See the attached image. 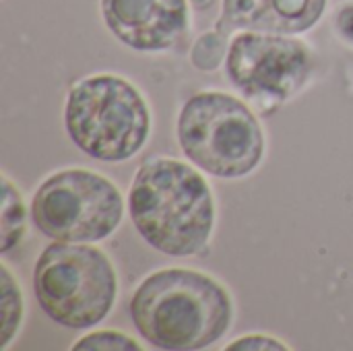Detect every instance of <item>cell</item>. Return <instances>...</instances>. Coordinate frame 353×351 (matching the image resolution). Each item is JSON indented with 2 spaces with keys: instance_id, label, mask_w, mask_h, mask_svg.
<instances>
[{
  "instance_id": "obj_1",
  "label": "cell",
  "mask_w": 353,
  "mask_h": 351,
  "mask_svg": "<svg viewBox=\"0 0 353 351\" xmlns=\"http://www.w3.org/2000/svg\"><path fill=\"white\" fill-rule=\"evenodd\" d=\"M128 213L139 236L165 257L201 254L215 230V197L205 176L176 157L141 163L128 190Z\"/></svg>"
},
{
  "instance_id": "obj_2",
  "label": "cell",
  "mask_w": 353,
  "mask_h": 351,
  "mask_svg": "<svg viewBox=\"0 0 353 351\" xmlns=\"http://www.w3.org/2000/svg\"><path fill=\"white\" fill-rule=\"evenodd\" d=\"M130 319L155 350H205L230 331L234 300L225 285L203 271L161 269L134 290Z\"/></svg>"
},
{
  "instance_id": "obj_3",
  "label": "cell",
  "mask_w": 353,
  "mask_h": 351,
  "mask_svg": "<svg viewBox=\"0 0 353 351\" xmlns=\"http://www.w3.org/2000/svg\"><path fill=\"white\" fill-rule=\"evenodd\" d=\"M72 145L103 163L132 159L151 137V110L139 87L120 74L99 72L72 85L64 103Z\"/></svg>"
},
{
  "instance_id": "obj_4",
  "label": "cell",
  "mask_w": 353,
  "mask_h": 351,
  "mask_svg": "<svg viewBox=\"0 0 353 351\" xmlns=\"http://www.w3.org/2000/svg\"><path fill=\"white\" fill-rule=\"evenodd\" d=\"M176 139L199 170L223 180L252 174L265 157V132L246 101L225 91L190 95L176 120Z\"/></svg>"
},
{
  "instance_id": "obj_5",
  "label": "cell",
  "mask_w": 353,
  "mask_h": 351,
  "mask_svg": "<svg viewBox=\"0 0 353 351\" xmlns=\"http://www.w3.org/2000/svg\"><path fill=\"white\" fill-rule=\"evenodd\" d=\"M33 292L50 321L83 331L103 323L112 312L118 298V275L101 248L54 242L37 257Z\"/></svg>"
},
{
  "instance_id": "obj_6",
  "label": "cell",
  "mask_w": 353,
  "mask_h": 351,
  "mask_svg": "<svg viewBox=\"0 0 353 351\" xmlns=\"http://www.w3.org/2000/svg\"><path fill=\"white\" fill-rule=\"evenodd\" d=\"M35 230L54 242L93 244L110 238L124 219V199L103 174L66 168L50 174L29 207Z\"/></svg>"
},
{
  "instance_id": "obj_7",
  "label": "cell",
  "mask_w": 353,
  "mask_h": 351,
  "mask_svg": "<svg viewBox=\"0 0 353 351\" xmlns=\"http://www.w3.org/2000/svg\"><path fill=\"white\" fill-rule=\"evenodd\" d=\"M316 58L298 35L238 31L225 58L228 81L259 103H285L306 89Z\"/></svg>"
},
{
  "instance_id": "obj_8",
  "label": "cell",
  "mask_w": 353,
  "mask_h": 351,
  "mask_svg": "<svg viewBox=\"0 0 353 351\" xmlns=\"http://www.w3.org/2000/svg\"><path fill=\"white\" fill-rule=\"evenodd\" d=\"M108 31L145 54L178 48L190 31V0H99Z\"/></svg>"
},
{
  "instance_id": "obj_9",
  "label": "cell",
  "mask_w": 353,
  "mask_h": 351,
  "mask_svg": "<svg viewBox=\"0 0 353 351\" xmlns=\"http://www.w3.org/2000/svg\"><path fill=\"white\" fill-rule=\"evenodd\" d=\"M329 0H221L217 29L302 35L314 29Z\"/></svg>"
},
{
  "instance_id": "obj_10",
  "label": "cell",
  "mask_w": 353,
  "mask_h": 351,
  "mask_svg": "<svg viewBox=\"0 0 353 351\" xmlns=\"http://www.w3.org/2000/svg\"><path fill=\"white\" fill-rule=\"evenodd\" d=\"M0 230H2V242H0V252L8 254L12 248H17L25 236L27 230V207L23 201L21 190L10 182V178L4 174L2 176V219H0Z\"/></svg>"
},
{
  "instance_id": "obj_11",
  "label": "cell",
  "mask_w": 353,
  "mask_h": 351,
  "mask_svg": "<svg viewBox=\"0 0 353 351\" xmlns=\"http://www.w3.org/2000/svg\"><path fill=\"white\" fill-rule=\"evenodd\" d=\"M2 273V329H0V348L6 350L12 339L17 337L21 323H23V312H25V302H23V292L21 285L17 283V279L12 277L10 269L2 263L0 267Z\"/></svg>"
},
{
  "instance_id": "obj_12",
  "label": "cell",
  "mask_w": 353,
  "mask_h": 351,
  "mask_svg": "<svg viewBox=\"0 0 353 351\" xmlns=\"http://www.w3.org/2000/svg\"><path fill=\"white\" fill-rule=\"evenodd\" d=\"M230 33L221 29H211L199 35V39L190 48V62L194 68L203 72H213L221 64H225L228 50H230Z\"/></svg>"
},
{
  "instance_id": "obj_13",
  "label": "cell",
  "mask_w": 353,
  "mask_h": 351,
  "mask_svg": "<svg viewBox=\"0 0 353 351\" xmlns=\"http://www.w3.org/2000/svg\"><path fill=\"white\" fill-rule=\"evenodd\" d=\"M74 351H99V350H110V351H139L143 350L132 337H128L126 333L120 331H95L89 335H83L74 345Z\"/></svg>"
},
{
  "instance_id": "obj_14",
  "label": "cell",
  "mask_w": 353,
  "mask_h": 351,
  "mask_svg": "<svg viewBox=\"0 0 353 351\" xmlns=\"http://www.w3.org/2000/svg\"><path fill=\"white\" fill-rule=\"evenodd\" d=\"M225 350L228 351H250V350H259V351H265V350H275V351H288L292 350L290 345H285L283 341H279V339H275V337H269V335H259V333H252V335H244V337H238V339H234L230 345H225Z\"/></svg>"
},
{
  "instance_id": "obj_15",
  "label": "cell",
  "mask_w": 353,
  "mask_h": 351,
  "mask_svg": "<svg viewBox=\"0 0 353 351\" xmlns=\"http://www.w3.org/2000/svg\"><path fill=\"white\" fill-rule=\"evenodd\" d=\"M333 31L345 46L353 48V0H343L335 6Z\"/></svg>"
},
{
  "instance_id": "obj_16",
  "label": "cell",
  "mask_w": 353,
  "mask_h": 351,
  "mask_svg": "<svg viewBox=\"0 0 353 351\" xmlns=\"http://www.w3.org/2000/svg\"><path fill=\"white\" fill-rule=\"evenodd\" d=\"M190 4H194V6H199V8H205V6L211 4V0H190Z\"/></svg>"
}]
</instances>
